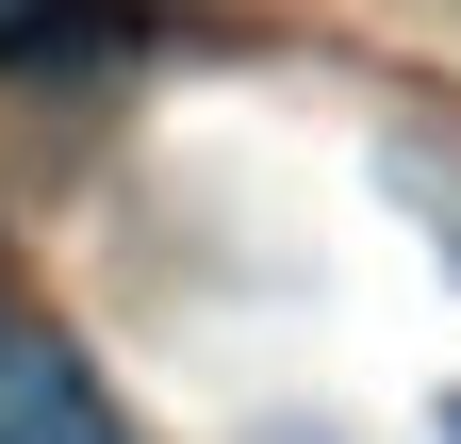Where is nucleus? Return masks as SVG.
<instances>
[{
	"instance_id": "obj_1",
	"label": "nucleus",
	"mask_w": 461,
	"mask_h": 444,
	"mask_svg": "<svg viewBox=\"0 0 461 444\" xmlns=\"http://www.w3.org/2000/svg\"><path fill=\"white\" fill-rule=\"evenodd\" d=\"M0 444H115V428H99V395L33 346V329H0Z\"/></svg>"
},
{
	"instance_id": "obj_2",
	"label": "nucleus",
	"mask_w": 461,
	"mask_h": 444,
	"mask_svg": "<svg viewBox=\"0 0 461 444\" xmlns=\"http://www.w3.org/2000/svg\"><path fill=\"white\" fill-rule=\"evenodd\" d=\"M33 33H67V0H0V49H33Z\"/></svg>"
}]
</instances>
